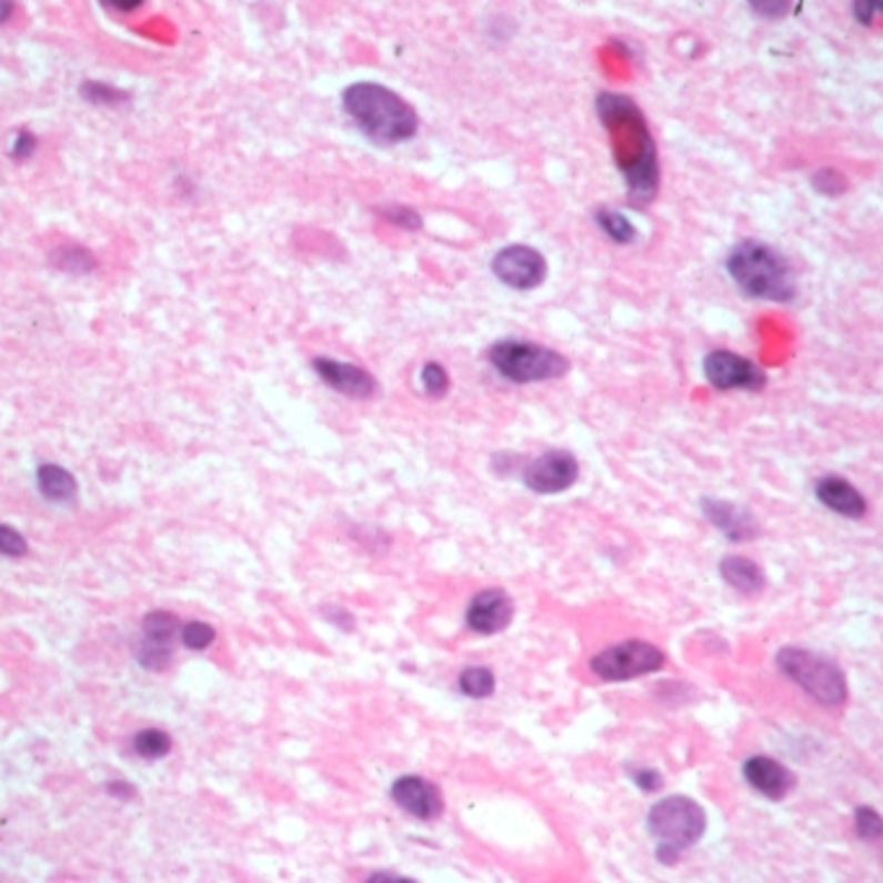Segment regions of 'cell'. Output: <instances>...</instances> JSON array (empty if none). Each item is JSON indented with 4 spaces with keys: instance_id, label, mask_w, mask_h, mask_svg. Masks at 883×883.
Masks as SVG:
<instances>
[{
    "instance_id": "cell-1",
    "label": "cell",
    "mask_w": 883,
    "mask_h": 883,
    "mask_svg": "<svg viewBox=\"0 0 883 883\" xmlns=\"http://www.w3.org/2000/svg\"><path fill=\"white\" fill-rule=\"evenodd\" d=\"M596 114L604 124L616 169L622 171L624 187L632 205L645 208L655 200L661 187L659 146L640 107L624 93L601 91L596 97Z\"/></svg>"
},
{
    "instance_id": "cell-2",
    "label": "cell",
    "mask_w": 883,
    "mask_h": 883,
    "mask_svg": "<svg viewBox=\"0 0 883 883\" xmlns=\"http://www.w3.org/2000/svg\"><path fill=\"white\" fill-rule=\"evenodd\" d=\"M342 109L350 122L377 146H400L418 136V112L408 99H402L384 83H350L342 91Z\"/></svg>"
},
{
    "instance_id": "cell-3",
    "label": "cell",
    "mask_w": 883,
    "mask_h": 883,
    "mask_svg": "<svg viewBox=\"0 0 883 883\" xmlns=\"http://www.w3.org/2000/svg\"><path fill=\"white\" fill-rule=\"evenodd\" d=\"M725 270L749 299L787 303L795 299L791 262L777 249L756 239H744L729 252Z\"/></svg>"
},
{
    "instance_id": "cell-4",
    "label": "cell",
    "mask_w": 883,
    "mask_h": 883,
    "mask_svg": "<svg viewBox=\"0 0 883 883\" xmlns=\"http://www.w3.org/2000/svg\"><path fill=\"white\" fill-rule=\"evenodd\" d=\"M705 830V809L686 795H669V799L655 803L648 814V832L659 840L655 857L666 865H674L684 850L698 845Z\"/></svg>"
},
{
    "instance_id": "cell-5",
    "label": "cell",
    "mask_w": 883,
    "mask_h": 883,
    "mask_svg": "<svg viewBox=\"0 0 883 883\" xmlns=\"http://www.w3.org/2000/svg\"><path fill=\"white\" fill-rule=\"evenodd\" d=\"M777 669L799 684L819 705L840 708L847 700V676L837 663L806 648H783L777 653Z\"/></svg>"
},
{
    "instance_id": "cell-6",
    "label": "cell",
    "mask_w": 883,
    "mask_h": 883,
    "mask_svg": "<svg viewBox=\"0 0 883 883\" xmlns=\"http://www.w3.org/2000/svg\"><path fill=\"white\" fill-rule=\"evenodd\" d=\"M490 363L500 377L513 384H539V381L562 379L570 371V361L558 350L526 340H500L490 348Z\"/></svg>"
},
{
    "instance_id": "cell-7",
    "label": "cell",
    "mask_w": 883,
    "mask_h": 883,
    "mask_svg": "<svg viewBox=\"0 0 883 883\" xmlns=\"http://www.w3.org/2000/svg\"><path fill=\"white\" fill-rule=\"evenodd\" d=\"M666 655L645 640H624L591 659V671L601 682H630L663 669Z\"/></svg>"
},
{
    "instance_id": "cell-8",
    "label": "cell",
    "mask_w": 883,
    "mask_h": 883,
    "mask_svg": "<svg viewBox=\"0 0 883 883\" xmlns=\"http://www.w3.org/2000/svg\"><path fill=\"white\" fill-rule=\"evenodd\" d=\"M492 275L511 291H534L546 278V260L534 247L511 244L492 257Z\"/></svg>"
},
{
    "instance_id": "cell-9",
    "label": "cell",
    "mask_w": 883,
    "mask_h": 883,
    "mask_svg": "<svg viewBox=\"0 0 883 883\" xmlns=\"http://www.w3.org/2000/svg\"><path fill=\"white\" fill-rule=\"evenodd\" d=\"M702 371H705L708 384L721 389V392H733V389L760 392L767 387V373L749 358L731 353V350H713L702 363Z\"/></svg>"
},
{
    "instance_id": "cell-10",
    "label": "cell",
    "mask_w": 883,
    "mask_h": 883,
    "mask_svg": "<svg viewBox=\"0 0 883 883\" xmlns=\"http://www.w3.org/2000/svg\"><path fill=\"white\" fill-rule=\"evenodd\" d=\"M581 466L578 459L568 451H546L523 469V484L536 495H558L578 482Z\"/></svg>"
},
{
    "instance_id": "cell-11",
    "label": "cell",
    "mask_w": 883,
    "mask_h": 883,
    "mask_svg": "<svg viewBox=\"0 0 883 883\" xmlns=\"http://www.w3.org/2000/svg\"><path fill=\"white\" fill-rule=\"evenodd\" d=\"M392 799L402 811H408L420 822H433L443 814V795L439 785L420 775H404L394 780Z\"/></svg>"
},
{
    "instance_id": "cell-12",
    "label": "cell",
    "mask_w": 883,
    "mask_h": 883,
    "mask_svg": "<svg viewBox=\"0 0 883 883\" xmlns=\"http://www.w3.org/2000/svg\"><path fill=\"white\" fill-rule=\"evenodd\" d=\"M317 377L334 392L350 397V400H371L377 394V379L355 363H342L334 358H314Z\"/></svg>"
},
{
    "instance_id": "cell-13",
    "label": "cell",
    "mask_w": 883,
    "mask_h": 883,
    "mask_svg": "<svg viewBox=\"0 0 883 883\" xmlns=\"http://www.w3.org/2000/svg\"><path fill=\"white\" fill-rule=\"evenodd\" d=\"M513 622V599L500 589L480 591L469 601L466 628L476 635H498Z\"/></svg>"
},
{
    "instance_id": "cell-14",
    "label": "cell",
    "mask_w": 883,
    "mask_h": 883,
    "mask_svg": "<svg viewBox=\"0 0 883 883\" xmlns=\"http://www.w3.org/2000/svg\"><path fill=\"white\" fill-rule=\"evenodd\" d=\"M744 777L746 783L754 787L756 793H762L770 801H783L787 793L795 787V775L785 764H780L772 756L756 754L749 756L744 762Z\"/></svg>"
},
{
    "instance_id": "cell-15",
    "label": "cell",
    "mask_w": 883,
    "mask_h": 883,
    "mask_svg": "<svg viewBox=\"0 0 883 883\" xmlns=\"http://www.w3.org/2000/svg\"><path fill=\"white\" fill-rule=\"evenodd\" d=\"M702 511H705L708 521L713 523L715 529H721L731 542H749L760 534V526H756L754 515L741 508L736 503H729V500H718V498H705L702 500Z\"/></svg>"
},
{
    "instance_id": "cell-16",
    "label": "cell",
    "mask_w": 883,
    "mask_h": 883,
    "mask_svg": "<svg viewBox=\"0 0 883 883\" xmlns=\"http://www.w3.org/2000/svg\"><path fill=\"white\" fill-rule=\"evenodd\" d=\"M816 498L819 503L830 508V511L845 515V519H863L869 513V503H865L863 492L850 484L847 480H842L837 474H826L816 482Z\"/></svg>"
},
{
    "instance_id": "cell-17",
    "label": "cell",
    "mask_w": 883,
    "mask_h": 883,
    "mask_svg": "<svg viewBox=\"0 0 883 883\" xmlns=\"http://www.w3.org/2000/svg\"><path fill=\"white\" fill-rule=\"evenodd\" d=\"M721 575H723V581L731 585V589H736L739 593H746V596L760 593L764 589V583H767L764 570L756 565L754 560H746V558H725L721 562Z\"/></svg>"
},
{
    "instance_id": "cell-18",
    "label": "cell",
    "mask_w": 883,
    "mask_h": 883,
    "mask_svg": "<svg viewBox=\"0 0 883 883\" xmlns=\"http://www.w3.org/2000/svg\"><path fill=\"white\" fill-rule=\"evenodd\" d=\"M37 488L50 503H73L78 498L76 476L58 464H42L37 469Z\"/></svg>"
},
{
    "instance_id": "cell-19",
    "label": "cell",
    "mask_w": 883,
    "mask_h": 883,
    "mask_svg": "<svg viewBox=\"0 0 883 883\" xmlns=\"http://www.w3.org/2000/svg\"><path fill=\"white\" fill-rule=\"evenodd\" d=\"M50 264L66 275H91L99 268L97 254L81 244H62L50 252Z\"/></svg>"
},
{
    "instance_id": "cell-20",
    "label": "cell",
    "mask_w": 883,
    "mask_h": 883,
    "mask_svg": "<svg viewBox=\"0 0 883 883\" xmlns=\"http://www.w3.org/2000/svg\"><path fill=\"white\" fill-rule=\"evenodd\" d=\"M593 221H596L601 233H606V239L614 241V244L628 247L638 239V229L632 225L628 215L620 213V210H612V208L593 210Z\"/></svg>"
},
{
    "instance_id": "cell-21",
    "label": "cell",
    "mask_w": 883,
    "mask_h": 883,
    "mask_svg": "<svg viewBox=\"0 0 883 883\" xmlns=\"http://www.w3.org/2000/svg\"><path fill=\"white\" fill-rule=\"evenodd\" d=\"M459 690L472 700H484L495 692V674L484 666L464 669L459 676Z\"/></svg>"
},
{
    "instance_id": "cell-22",
    "label": "cell",
    "mask_w": 883,
    "mask_h": 883,
    "mask_svg": "<svg viewBox=\"0 0 883 883\" xmlns=\"http://www.w3.org/2000/svg\"><path fill=\"white\" fill-rule=\"evenodd\" d=\"M179 632V620L177 614L163 612V609H155V612L146 614L143 620V638L155 640V643H167L171 645V640L177 638Z\"/></svg>"
},
{
    "instance_id": "cell-23",
    "label": "cell",
    "mask_w": 883,
    "mask_h": 883,
    "mask_svg": "<svg viewBox=\"0 0 883 883\" xmlns=\"http://www.w3.org/2000/svg\"><path fill=\"white\" fill-rule=\"evenodd\" d=\"M132 749H136V754L143 756V760H163V756L171 752V739L169 733H163L159 729H146L132 739Z\"/></svg>"
},
{
    "instance_id": "cell-24",
    "label": "cell",
    "mask_w": 883,
    "mask_h": 883,
    "mask_svg": "<svg viewBox=\"0 0 883 883\" xmlns=\"http://www.w3.org/2000/svg\"><path fill=\"white\" fill-rule=\"evenodd\" d=\"M81 93L86 101H91V104L97 107H120L124 101H130V93L117 89V86H109V83H101V81H86L81 86Z\"/></svg>"
},
{
    "instance_id": "cell-25",
    "label": "cell",
    "mask_w": 883,
    "mask_h": 883,
    "mask_svg": "<svg viewBox=\"0 0 883 883\" xmlns=\"http://www.w3.org/2000/svg\"><path fill=\"white\" fill-rule=\"evenodd\" d=\"M138 661L143 669L151 671H163L171 661V645L167 643H155V640L143 638L138 645Z\"/></svg>"
},
{
    "instance_id": "cell-26",
    "label": "cell",
    "mask_w": 883,
    "mask_h": 883,
    "mask_svg": "<svg viewBox=\"0 0 883 883\" xmlns=\"http://www.w3.org/2000/svg\"><path fill=\"white\" fill-rule=\"evenodd\" d=\"M420 381H423L425 394L433 397V400H441V397H445V392H449V387H451L449 373H445L443 365L435 361L423 365V371H420Z\"/></svg>"
},
{
    "instance_id": "cell-27",
    "label": "cell",
    "mask_w": 883,
    "mask_h": 883,
    "mask_svg": "<svg viewBox=\"0 0 883 883\" xmlns=\"http://www.w3.org/2000/svg\"><path fill=\"white\" fill-rule=\"evenodd\" d=\"M855 830L857 837L865 842H879L883 837V819L876 809L861 806L855 811Z\"/></svg>"
},
{
    "instance_id": "cell-28",
    "label": "cell",
    "mask_w": 883,
    "mask_h": 883,
    "mask_svg": "<svg viewBox=\"0 0 883 883\" xmlns=\"http://www.w3.org/2000/svg\"><path fill=\"white\" fill-rule=\"evenodd\" d=\"M379 215L389 221L397 229H404V231H420L423 229V218H420L418 210L412 208H404V205H389V208H381Z\"/></svg>"
},
{
    "instance_id": "cell-29",
    "label": "cell",
    "mask_w": 883,
    "mask_h": 883,
    "mask_svg": "<svg viewBox=\"0 0 883 883\" xmlns=\"http://www.w3.org/2000/svg\"><path fill=\"white\" fill-rule=\"evenodd\" d=\"M811 184L819 194H826V198H840L847 190V179L834 169H819L814 177H811Z\"/></svg>"
},
{
    "instance_id": "cell-30",
    "label": "cell",
    "mask_w": 883,
    "mask_h": 883,
    "mask_svg": "<svg viewBox=\"0 0 883 883\" xmlns=\"http://www.w3.org/2000/svg\"><path fill=\"white\" fill-rule=\"evenodd\" d=\"M182 632V643L192 651H205V648L215 640V630L205 622H187L184 628H179Z\"/></svg>"
},
{
    "instance_id": "cell-31",
    "label": "cell",
    "mask_w": 883,
    "mask_h": 883,
    "mask_svg": "<svg viewBox=\"0 0 883 883\" xmlns=\"http://www.w3.org/2000/svg\"><path fill=\"white\" fill-rule=\"evenodd\" d=\"M0 554H6V558H23L27 554V539L13 526H3V523H0Z\"/></svg>"
},
{
    "instance_id": "cell-32",
    "label": "cell",
    "mask_w": 883,
    "mask_h": 883,
    "mask_svg": "<svg viewBox=\"0 0 883 883\" xmlns=\"http://www.w3.org/2000/svg\"><path fill=\"white\" fill-rule=\"evenodd\" d=\"M37 151V138L34 132L29 130H19L11 140V146H8V155H11L13 161H29L31 155Z\"/></svg>"
},
{
    "instance_id": "cell-33",
    "label": "cell",
    "mask_w": 883,
    "mask_h": 883,
    "mask_svg": "<svg viewBox=\"0 0 883 883\" xmlns=\"http://www.w3.org/2000/svg\"><path fill=\"white\" fill-rule=\"evenodd\" d=\"M749 6H752V11L756 16H762V19H770V21H777L787 16L791 11L793 0H746Z\"/></svg>"
},
{
    "instance_id": "cell-34",
    "label": "cell",
    "mask_w": 883,
    "mask_h": 883,
    "mask_svg": "<svg viewBox=\"0 0 883 883\" xmlns=\"http://www.w3.org/2000/svg\"><path fill=\"white\" fill-rule=\"evenodd\" d=\"M881 8L883 0H853L855 21L863 23V27H873V23H876Z\"/></svg>"
},
{
    "instance_id": "cell-35",
    "label": "cell",
    "mask_w": 883,
    "mask_h": 883,
    "mask_svg": "<svg viewBox=\"0 0 883 883\" xmlns=\"http://www.w3.org/2000/svg\"><path fill=\"white\" fill-rule=\"evenodd\" d=\"M630 777H632V783H635L640 791H645V793H655L663 787V777L655 770H645V767L632 770Z\"/></svg>"
},
{
    "instance_id": "cell-36",
    "label": "cell",
    "mask_w": 883,
    "mask_h": 883,
    "mask_svg": "<svg viewBox=\"0 0 883 883\" xmlns=\"http://www.w3.org/2000/svg\"><path fill=\"white\" fill-rule=\"evenodd\" d=\"M324 614H327V620H332L334 624H338V628H345V630H353V616H350L345 609H340V606H327L324 609Z\"/></svg>"
},
{
    "instance_id": "cell-37",
    "label": "cell",
    "mask_w": 883,
    "mask_h": 883,
    "mask_svg": "<svg viewBox=\"0 0 883 883\" xmlns=\"http://www.w3.org/2000/svg\"><path fill=\"white\" fill-rule=\"evenodd\" d=\"M101 3H104V6L109 8V11L132 13V11H138V8L146 3V0H101Z\"/></svg>"
},
{
    "instance_id": "cell-38",
    "label": "cell",
    "mask_w": 883,
    "mask_h": 883,
    "mask_svg": "<svg viewBox=\"0 0 883 883\" xmlns=\"http://www.w3.org/2000/svg\"><path fill=\"white\" fill-rule=\"evenodd\" d=\"M107 793L114 795V799H120V801L136 799V787H132L130 783H120V780H117V783H109Z\"/></svg>"
},
{
    "instance_id": "cell-39",
    "label": "cell",
    "mask_w": 883,
    "mask_h": 883,
    "mask_svg": "<svg viewBox=\"0 0 883 883\" xmlns=\"http://www.w3.org/2000/svg\"><path fill=\"white\" fill-rule=\"evenodd\" d=\"M13 11H16L13 0H0V23H6L8 19H11Z\"/></svg>"
},
{
    "instance_id": "cell-40",
    "label": "cell",
    "mask_w": 883,
    "mask_h": 883,
    "mask_svg": "<svg viewBox=\"0 0 883 883\" xmlns=\"http://www.w3.org/2000/svg\"><path fill=\"white\" fill-rule=\"evenodd\" d=\"M369 881H400V883H404V881H410V879H404V876H392V873H377V876H371Z\"/></svg>"
}]
</instances>
